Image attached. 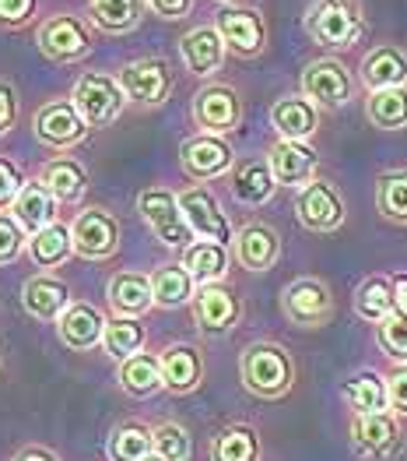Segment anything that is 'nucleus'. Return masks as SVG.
Segmentation results:
<instances>
[{
  "instance_id": "nucleus-43",
  "label": "nucleus",
  "mask_w": 407,
  "mask_h": 461,
  "mask_svg": "<svg viewBox=\"0 0 407 461\" xmlns=\"http://www.w3.org/2000/svg\"><path fill=\"white\" fill-rule=\"evenodd\" d=\"M155 455L162 461H190L193 444L180 423H162L155 429Z\"/></svg>"
},
{
  "instance_id": "nucleus-15",
  "label": "nucleus",
  "mask_w": 407,
  "mask_h": 461,
  "mask_svg": "<svg viewBox=\"0 0 407 461\" xmlns=\"http://www.w3.org/2000/svg\"><path fill=\"white\" fill-rule=\"evenodd\" d=\"M71 236H75V254L88 261H106L119 250V222L106 208L81 212L71 226Z\"/></svg>"
},
{
  "instance_id": "nucleus-50",
  "label": "nucleus",
  "mask_w": 407,
  "mask_h": 461,
  "mask_svg": "<svg viewBox=\"0 0 407 461\" xmlns=\"http://www.w3.org/2000/svg\"><path fill=\"white\" fill-rule=\"evenodd\" d=\"M394 303H397V313H407V271L394 275Z\"/></svg>"
},
{
  "instance_id": "nucleus-33",
  "label": "nucleus",
  "mask_w": 407,
  "mask_h": 461,
  "mask_svg": "<svg viewBox=\"0 0 407 461\" xmlns=\"http://www.w3.org/2000/svg\"><path fill=\"white\" fill-rule=\"evenodd\" d=\"M71 254H75V236L64 222H53V226H46L29 240V258H32L36 268H60Z\"/></svg>"
},
{
  "instance_id": "nucleus-12",
  "label": "nucleus",
  "mask_w": 407,
  "mask_h": 461,
  "mask_svg": "<svg viewBox=\"0 0 407 461\" xmlns=\"http://www.w3.org/2000/svg\"><path fill=\"white\" fill-rule=\"evenodd\" d=\"M351 444L362 458L394 461L404 451V429L401 416L394 412H369V416H351Z\"/></svg>"
},
{
  "instance_id": "nucleus-39",
  "label": "nucleus",
  "mask_w": 407,
  "mask_h": 461,
  "mask_svg": "<svg viewBox=\"0 0 407 461\" xmlns=\"http://www.w3.org/2000/svg\"><path fill=\"white\" fill-rule=\"evenodd\" d=\"M211 461H260V437L253 426L232 423L211 444Z\"/></svg>"
},
{
  "instance_id": "nucleus-26",
  "label": "nucleus",
  "mask_w": 407,
  "mask_h": 461,
  "mask_svg": "<svg viewBox=\"0 0 407 461\" xmlns=\"http://www.w3.org/2000/svg\"><path fill=\"white\" fill-rule=\"evenodd\" d=\"M57 331H60V342L67 348L88 352L92 346L102 342V335H106V317L92 307V303H71V307L64 310Z\"/></svg>"
},
{
  "instance_id": "nucleus-41",
  "label": "nucleus",
  "mask_w": 407,
  "mask_h": 461,
  "mask_svg": "<svg viewBox=\"0 0 407 461\" xmlns=\"http://www.w3.org/2000/svg\"><path fill=\"white\" fill-rule=\"evenodd\" d=\"M102 346H106L112 359H130L134 352H141V346H145V324L137 317H116V321L106 324Z\"/></svg>"
},
{
  "instance_id": "nucleus-45",
  "label": "nucleus",
  "mask_w": 407,
  "mask_h": 461,
  "mask_svg": "<svg viewBox=\"0 0 407 461\" xmlns=\"http://www.w3.org/2000/svg\"><path fill=\"white\" fill-rule=\"evenodd\" d=\"M39 11V0H0V25L4 29H25Z\"/></svg>"
},
{
  "instance_id": "nucleus-31",
  "label": "nucleus",
  "mask_w": 407,
  "mask_h": 461,
  "mask_svg": "<svg viewBox=\"0 0 407 461\" xmlns=\"http://www.w3.org/2000/svg\"><path fill=\"white\" fill-rule=\"evenodd\" d=\"M119 387L134 398H151L158 394L165 381H162V356L151 352H134L130 359H123L119 366Z\"/></svg>"
},
{
  "instance_id": "nucleus-38",
  "label": "nucleus",
  "mask_w": 407,
  "mask_h": 461,
  "mask_svg": "<svg viewBox=\"0 0 407 461\" xmlns=\"http://www.w3.org/2000/svg\"><path fill=\"white\" fill-rule=\"evenodd\" d=\"M366 116H369L372 127H379V131H407V85L404 88L369 92Z\"/></svg>"
},
{
  "instance_id": "nucleus-25",
  "label": "nucleus",
  "mask_w": 407,
  "mask_h": 461,
  "mask_svg": "<svg viewBox=\"0 0 407 461\" xmlns=\"http://www.w3.org/2000/svg\"><path fill=\"white\" fill-rule=\"evenodd\" d=\"M110 307L116 310V317H141L155 307V289H151V275L141 271H119L112 275L106 285Z\"/></svg>"
},
{
  "instance_id": "nucleus-37",
  "label": "nucleus",
  "mask_w": 407,
  "mask_h": 461,
  "mask_svg": "<svg viewBox=\"0 0 407 461\" xmlns=\"http://www.w3.org/2000/svg\"><path fill=\"white\" fill-rule=\"evenodd\" d=\"M376 212L394 226H407V169H386L376 176Z\"/></svg>"
},
{
  "instance_id": "nucleus-14",
  "label": "nucleus",
  "mask_w": 407,
  "mask_h": 461,
  "mask_svg": "<svg viewBox=\"0 0 407 461\" xmlns=\"http://www.w3.org/2000/svg\"><path fill=\"white\" fill-rule=\"evenodd\" d=\"M180 208L186 215V226L193 230L197 240H215V243H235V230L222 212V201L215 197L211 187H186L180 194Z\"/></svg>"
},
{
  "instance_id": "nucleus-3",
  "label": "nucleus",
  "mask_w": 407,
  "mask_h": 461,
  "mask_svg": "<svg viewBox=\"0 0 407 461\" xmlns=\"http://www.w3.org/2000/svg\"><path fill=\"white\" fill-rule=\"evenodd\" d=\"M137 212L145 219V226L151 230V236L169 247V250H186L197 236L186 226V215L180 208V194H173L169 187H148L137 197Z\"/></svg>"
},
{
  "instance_id": "nucleus-18",
  "label": "nucleus",
  "mask_w": 407,
  "mask_h": 461,
  "mask_svg": "<svg viewBox=\"0 0 407 461\" xmlns=\"http://www.w3.org/2000/svg\"><path fill=\"white\" fill-rule=\"evenodd\" d=\"M190 307H193L197 328L208 331V335H225V331H232V328L239 324V313H243L239 296H235L228 285H222V282L200 285V293L193 296Z\"/></svg>"
},
{
  "instance_id": "nucleus-7",
  "label": "nucleus",
  "mask_w": 407,
  "mask_h": 461,
  "mask_svg": "<svg viewBox=\"0 0 407 461\" xmlns=\"http://www.w3.org/2000/svg\"><path fill=\"white\" fill-rule=\"evenodd\" d=\"M36 46L42 50L46 60L53 64H77L92 53L95 39H92V29L88 22H81L75 14H53L39 25L36 32Z\"/></svg>"
},
{
  "instance_id": "nucleus-22",
  "label": "nucleus",
  "mask_w": 407,
  "mask_h": 461,
  "mask_svg": "<svg viewBox=\"0 0 407 461\" xmlns=\"http://www.w3.org/2000/svg\"><path fill=\"white\" fill-rule=\"evenodd\" d=\"M235 261L246 271H270L281 261V232L267 222H246L235 232Z\"/></svg>"
},
{
  "instance_id": "nucleus-4",
  "label": "nucleus",
  "mask_w": 407,
  "mask_h": 461,
  "mask_svg": "<svg viewBox=\"0 0 407 461\" xmlns=\"http://www.w3.org/2000/svg\"><path fill=\"white\" fill-rule=\"evenodd\" d=\"M302 95L323 113H333V110H341V106H348L351 103V95H355V77L348 71V64L344 60H337V57H320V60H309L305 68H302Z\"/></svg>"
},
{
  "instance_id": "nucleus-9",
  "label": "nucleus",
  "mask_w": 407,
  "mask_h": 461,
  "mask_svg": "<svg viewBox=\"0 0 407 461\" xmlns=\"http://www.w3.org/2000/svg\"><path fill=\"white\" fill-rule=\"evenodd\" d=\"M296 219L302 230L309 232H337L348 219L344 197L331 180H309L296 194Z\"/></svg>"
},
{
  "instance_id": "nucleus-8",
  "label": "nucleus",
  "mask_w": 407,
  "mask_h": 461,
  "mask_svg": "<svg viewBox=\"0 0 407 461\" xmlns=\"http://www.w3.org/2000/svg\"><path fill=\"white\" fill-rule=\"evenodd\" d=\"M333 293L323 278H296L281 289V313L298 328H323L333 321Z\"/></svg>"
},
{
  "instance_id": "nucleus-40",
  "label": "nucleus",
  "mask_w": 407,
  "mask_h": 461,
  "mask_svg": "<svg viewBox=\"0 0 407 461\" xmlns=\"http://www.w3.org/2000/svg\"><path fill=\"white\" fill-rule=\"evenodd\" d=\"M155 455V429L141 423H123L112 429L110 458L112 461H145Z\"/></svg>"
},
{
  "instance_id": "nucleus-29",
  "label": "nucleus",
  "mask_w": 407,
  "mask_h": 461,
  "mask_svg": "<svg viewBox=\"0 0 407 461\" xmlns=\"http://www.w3.org/2000/svg\"><path fill=\"white\" fill-rule=\"evenodd\" d=\"M148 0H88V22L99 32L127 36L145 22Z\"/></svg>"
},
{
  "instance_id": "nucleus-35",
  "label": "nucleus",
  "mask_w": 407,
  "mask_h": 461,
  "mask_svg": "<svg viewBox=\"0 0 407 461\" xmlns=\"http://www.w3.org/2000/svg\"><path fill=\"white\" fill-rule=\"evenodd\" d=\"M193 278H190V271L183 265H162V268L151 275V289H155V307L162 310H176V307H186V303H193Z\"/></svg>"
},
{
  "instance_id": "nucleus-2",
  "label": "nucleus",
  "mask_w": 407,
  "mask_h": 461,
  "mask_svg": "<svg viewBox=\"0 0 407 461\" xmlns=\"http://www.w3.org/2000/svg\"><path fill=\"white\" fill-rule=\"evenodd\" d=\"M239 377L257 398H281L296 384V359L278 342H253L239 356Z\"/></svg>"
},
{
  "instance_id": "nucleus-46",
  "label": "nucleus",
  "mask_w": 407,
  "mask_h": 461,
  "mask_svg": "<svg viewBox=\"0 0 407 461\" xmlns=\"http://www.w3.org/2000/svg\"><path fill=\"white\" fill-rule=\"evenodd\" d=\"M386 394H390V412L407 416V366H394L386 377Z\"/></svg>"
},
{
  "instance_id": "nucleus-32",
  "label": "nucleus",
  "mask_w": 407,
  "mask_h": 461,
  "mask_svg": "<svg viewBox=\"0 0 407 461\" xmlns=\"http://www.w3.org/2000/svg\"><path fill=\"white\" fill-rule=\"evenodd\" d=\"M355 313L369 324L386 321L390 313H397L394 303V278L390 275H369L358 289H355Z\"/></svg>"
},
{
  "instance_id": "nucleus-28",
  "label": "nucleus",
  "mask_w": 407,
  "mask_h": 461,
  "mask_svg": "<svg viewBox=\"0 0 407 461\" xmlns=\"http://www.w3.org/2000/svg\"><path fill=\"white\" fill-rule=\"evenodd\" d=\"M57 197L53 191L42 184V180H32V184H25L18 197H14V204H11V212H14V219H18V226L29 232V236H36L42 232L46 226H53V219H57Z\"/></svg>"
},
{
  "instance_id": "nucleus-23",
  "label": "nucleus",
  "mask_w": 407,
  "mask_h": 461,
  "mask_svg": "<svg viewBox=\"0 0 407 461\" xmlns=\"http://www.w3.org/2000/svg\"><path fill=\"white\" fill-rule=\"evenodd\" d=\"M270 127L278 131L281 141H309L320 131V110L298 92V95H281L270 106Z\"/></svg>"
},
{
  "instance_id": "nucleus-36",
  "label": "nucleus",
  "mask_w": 407,
  "mask_h": 461,
  "mask_svg": "<svg viewBox=\"0 0 407 461\" xmlns=\"http://www.w3.org/2000/svg\"><path fill=\"white\" fill-rule=\"evenodd\" d=\"M344 402L351 405L355 416H369V412H390V394H386V377L379 374H358L341 387Z\"/></svg>"
},
{
  "instance_id": "nucleus-21",
  "label": "nucleus",
  "mask_w": 407,
  "mask_h": 461,
  "mask_svg": "<svg viewBox=\"0 0 407 461\" xmlns=\"http://www.w3.org/2000/svg\"><path fill=\"white\" fill-rule=\"evenodd\" d=\"M225 53H228V46H225L222 32H218L215 25H197V29H190V32L180 39L183 68L193 77L218 75L225 64Z\"/></svg>"
},
{
  "instance_id": "nucleus-42",
  "label": "nucleus",
  "mask_w": 407,
  "mask_h": 461,
  "mask_svg": "<svg viewBox=\"0 0 407 461\" xmlns=\"http://www.w3.org/2000/svg\"><path fill=\"white\" fill-rule=\"evenodd\" d=\"M376 342L397 366H407V313H390L386 321H379Z\"/></svg>"
},
{
  "instance_id": "nucleus-34",
  "label": "nucleus",
  "mask_w": 407,
  "mask_h": 461,
  "mask_svg": "<svg viewBox=\"0 0 407 461\" xmlns=\"http://www.w3.org/2000/svg\"><path fill=\"white\" fill-rule=\"evenodd\" d=\"M42 184L53 191V197L60 204H75L88 191V173L77 158H53L46 169H42Z\"/></svg>"
},
{
  "instance_id": "nucleus-11",
  "label": "nucleus",
  "mask_w": 407,
  "mask_h": 461,
  "mask_svg": "<svg viewBox=\"0 0 407 461\" xmlns=\"http://www.w3.org/2000/svg\"><path fill=\"white\" fill-rule=\"evenodd\" d=\"M190 113L197 120V127L204 134H232L239 123H243V95L232 88V85H222V81H211L204 88H197L193 95V106Z\"/></svg>"
},
{
  "instance_id": "nucleus-19",
  "label": "nucleus",
  "mask_w": 407,
  "mask_h": 461,
  "mask_svg": "<svg viewBox=\"0 0 407 461\" xmlns=\"http://www.w3.org/2000/svg\"><path fill=\"white\" fill-rule=\"evenodd\" d=\"M228 191H232V197H235L239 204H246V208L267 204V201L278 194V180H274V173H270L267 155H263V158H260V155L239 158V162L232 166V173H228Z\"/></svg>"
},
{
  "instance_id": "nucleus-20",
  "label": "nucleus",
  "mask_w": 407,
  "mask_h": 461,
  "mask_svg": "<svg viewBox=\"0 0 407 461\" xmlns=\"http://www.w3.org/2000/svg\"><path fill=\"white\" fill-rule=\"evenodd\" d=\"M358 77L369 92L383 88H404L407 85V50L401 42H379L362 57Z\"/></svg>"
},
{
  "instance_id": "nucleus-51",
  "label": "nucleus",
  "mask_w": 407,
  "mask_h": 461,
  "mask_svg": "<svg viewBox=\"0 0 407 461\" xmlns=\"http://www.w3.org/2000/svg\"><path fill=\"white\" fill-rule=\"evenodd\" d=\"M14 461H57L49 451H42V447H29V451H22Z\"/></svg>"
},
{
  "instance_id": "nucleus-6",
  "label": "nucleus",
  "mask_w": 407,
  "mask_h": 461,
  "mask_svg": "<svg viewBox=\"0 0 407 461\" xmlns=\"http://www.w3.org/2000/svg\"><path fill=\"white\" fill-rule=\"evenodd\" d=\"M71 103L77 106L81 120H84L92 131H102V127L116 123V116L123 113L127 95H123V88H119V77L88 71V75L77 77Z\"/></svg>"
},
{
  "instance_id": "nucleus-53",
  "label": "nucleus",
  "mask_w": 407,
  "mask_h": 461,
  "mask_svg": "<svg viewBox=\"0 0 407 461\" xmlns=\"http://www.w3.org/2000/svg\"><path fill=\"white\" fill-rule=\"evenodd\" d=\"M218 4H222V7H225V4H235V0H218Z\"/></svg>"
},
{
  "instance_id": "nucleus-47",
  "label": "nucleus",
  "mask_w": 407,
  "mask_h": 461,
  "mask_svg": "<svg viewBox=\"0 0 407 461\" xmlns=\"http://www.w3.org/2000/svg\"><path fill=\"white\" fill-rule=\"evenodd\" d=\"M22 187H25V180H22L18 166H14V162H7V158H0V208L14 204V197H18Z\"/></svg>"
},
{
  "instance_id": "nucleus-24",
  "label": "nucleus",
  "mask_w": 407,
  "mask_h": 461,
  "mask_svg": "<svg viewBox=\"0 0 407 461\" xmlns=\"http://www.w3.org/2000/svg\"><path fill=\"white\" fill-rule=\"evenodd\" d=\"M204 377V356L190 342H173L162 348V381L173 394H190L200 387Z\"/></svg>"
},
{
  "instance_id": "nucleus-49",
  "label": "nucleus",
  "mask_w": 407,
  "mask_h": 461,
  "mask_svg": "<svg viewBox=\"0 0 407 461\" xmlns=\"http://www.w3.org/2000/svg\"><path fill=\"white\" fill-rule=\"evenodd\" d=\"M148 11L158 14L162 22H183L193 11V0H148Z\"/></svg>"
},
{
  "instance_id": "nucleus-48",
  "label": "nucleus",
  "mask_w": 407,
  "mask_h": 461,
  "mask_svg": "<svg viewBox=\"0 0 407 461\" xmlns=\"http://www.w3.org/2000/svg\"><path fill=\"white\" fill-rule=\"evenodd\" d=\"M14 120H18V92L11 81H0V138L14 127Z\"/></svg>"
},
{
  "instance_id": "nucleus-30",
  "label": "nucleus",
  "mask_w": 407,
  "mask_h": 461,
  "mask_svg": "<svg viewBox=\"0 0 407 461\" xmlns=\"http://www.w3.org/2000/svg\"><path fill=\"white\" fill-rule=\"evenodd\" d=\"M180 265L190 271V278H193L197 285H215V282H222L225 275H228L232 258H228V247H225V243L193 240L183 250V261H180Z\"/></svg>"
},
{
  "instance_id": "nucleus-13",
  "label": "nucleus",
  "mask_w": 407,
  "mask_h": 461,
  "mask_svg": "<svg viewBox=\"0 0 407 461\" xmlns=\"http://www.w3.org/2000/svg\"><path fill=\"white\" fill-rule=\"evenodd\" d=\"M180 166H183V173L190 180L208 184V180H215L222 173H232L235 152H232V145L225 141L222 134H204L200 131V134L186 138L180 145Z\"/></svg>"
},
{
  "instance_id": "nucleus-52",
  "label": "nucleus",
  "mask_w": 407,
  "mask_h": 461,
  "mask_svg": "<svg viewBox=\"0 0 407 461\" xmlns=\"http://www.w3.org/2000/svg\"><path fill=\"white\" fill-rule=\"evenodd\" d=\"M145 461H162V458H158V455H151V458H145Z\"/></svg>"
},
{
  "instance_id": "nucleus-17",
  "label": "nucleus",
  "mask_w": 407,
  "mask_h": 461,
  "mask_svg": "<svg viewBox=\"0 0 407 461\" xmlns=\"http://www.w3.org/2000/svg\"><path fill=\"white\" fill-rule=\"evenodd\" d=\"M267 162H270V173L278 180V187H305L309 180H316V166H320V155L309 141H274L267 149Z\"/></svg>"
},
{
  "instance_id": "nucleus-44",
  "label": "nucleus",
  "mask_w": 407,
  "mask_h": 461,
  "mask_svg": "<svg viewBox=\"0 0 407 461\" xmlns=\"http://www.w3.org/2000/svg\"><path fill=\"white\" fill-rule=\"evenodd\" d=\"M25 236L29 232L18 226L14 215H0V265H11L25 250Z\"/></svg>"
},
{
  "instance_id": "nucleus-1",
  "label": "nucleus",
  "mask_w": 407,
  "mask_h": 461,
  "mask_svg": "<svg viewBox=\"0 0 407 461\" xmlns=\"http://www.w3.org/2000/svg\"><path fill=\"white\" fill-rule=\"evenodd\" d=\"M302 25L305 36L323 50H351L369 29L362 0H309Z\"/></svg>"
},
{
  "instance_id": "nucleus-27",
  "label": "nucleus",
  "mask_w": 407,
  "mask_h": 461,
  "mask_svg": "<svg viewBox=\"0 0 407 461\" xmlns=\"http://www.w3.org/2000/svg\"><path fill=\"white\" fill-rule=\"evenodd\" d=\"M67 303H71V293L53 275H36V278H29L22 285V307L36 321H60Z\"/></svg>"
},
{
  "instance_id": "nucleus-16",
  "label": "nucleus",
  "mask_w": 407,
  "mask_h": 461,
  "mask_svg": "<svg viewBox=\"0 0 407 461\" xmlns=\"http://www.w3.org/2000/svg\"><path fill=\"white\" fill-rule=\"evenodd\" d=\"M88 123L81 120L75 103L67 99H53L36 113V138L49 149H71L88 138Z\"/></svg>"
},
{
  "instance_id": "nucleus-10",
  "label": "nucleus",
  "mask_w": 407,
  "mask_h": 461,
  "mask_svg": "<svg viewBox=\"0 0 407 461\" xmlns=\"http://www.w3.org/2000/svg\"><path fill=\"white\" fill-rule=\"evenodd\" d=\"M215 29L222 32L228 53L243 57V60H253L267 50V22L257 7H246V4H225L215 18Z\"/></svg>"
},
{
  "instance_id": "nucleus-5",
  "label": "nucleus",
  "mask_w": 407,
  "mask_h": 461,
  "mask_svg": "<svg viewBox=\"0 0 407 461\" xmlns=\"http://www.w3.org/2000/svg\"><path fill=\"white\" fill-rule=\"evenodd\" d=\"M116 77H119V88H123L127 103L145 106V110L165 106L169 95H173V88H176L173 68H169V60H162V57L130 60V64H123V71Z\"/></svg>"
}]
</instances>
